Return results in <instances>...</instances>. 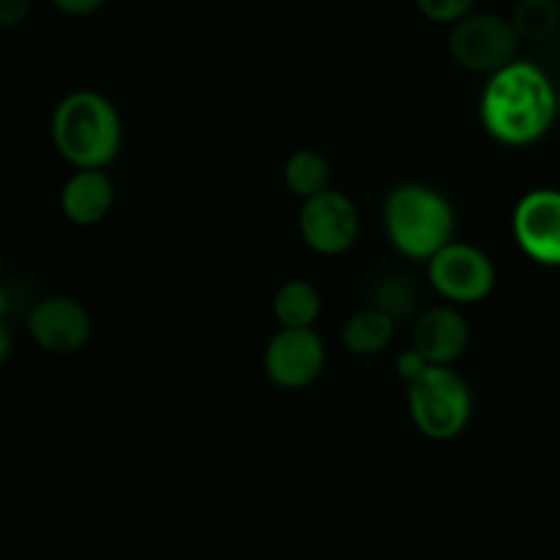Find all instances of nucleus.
<instances>
[{
	"instance_id": "f257e3e1",
	"label": "nucleus",
	"mask_w": 560,
	"mask_h": 560,
	"mask_svg": "<svg viewBox=\"0 0 560 560\" xmlns=\"http://www.w3.org/2000/svg\"><path fill=\"white\" fill-rule=\"evenodd\" d=\"M485 129L503 145H530L550 131L558 118V88L550 74L530 60L490 77L479 104Z\"/></svg>"
},
{
	"instance_id": "f03ea898",
	"label": "nucleus",
	"mask_w": 560,
	"mask_h": 560,
	"mask_svg": "<svg viewBox=\"0 0 560 560\" xmlns=\"http://www.w3.org/2000/svg\"><path fill=\"white\" fill-rule=\"evenodd\" d=\"M49 135L60 156L77 170H104L118 156L124 126L107 96L80 88L55 104Z\"/></svg>"
},
{
	"instance_id": "7ed1b4c3",
	"label": "nucleus",
	"mask_w": 560,
	"mask_h": 560,
	"mask_svg": "<svg viewBox=\"0 0 560 560\" xmlns=\"http://www.w3.org/2000/svg\"><path fill=\"white\" fill-rule=\"evenodd\" d=\"M383 228L394 249L430 262L454 241L457 213L443 191L427 184H399L383 200Z\"/></svg>"
},
{
	"instance_id": "20e7f679",
	"label": "nucleus",
	"mask_w": 560,
	"mask_h": 560,
	"mask_svg": "<svg viewBox=\"0 0 560 560\" xmlns=\"http://www.w3.org/2000/svg\"><path fill=\"white\" fill-rule=\"evenodd\" d=\"M408 408L427 438L452 441L468 427L474 394L454 366H430L408 386Z\"/></svg>"
},
{
	"instance_id": "39448f33",
	"label": "nucleus",
	"mask_w": 560,
	"mask_h": 560,
	"mask_svg": "<svg viewBox=\"0 0 560 560\" xmlns=\"http://www.w3.org/2000/svg\"><path fill=\"white\" fill-rule=\"evenodd\" d=\"M448 52L463 69L492 77L517 60L520 36L509 16L474 9L448 31Z\"/></svg>"
},
{
	"instance_id": "423d86ee",
	"label": "nucleus",
	"mask_w": 560,
	"mask_h": 560,
	"mask_svg": "<svg viewBox=\"0 0 560 560\" xmlns=\"http://www.w3.org/2000/svg\"><path fill=\"white\" fill-rule=\"evenodd\" d=\"M427 277L438 293L459 304L487 299L498 282L492 257L479 246L463 244V241H452L446 249L438 252L427 262Z\"/></svg>"
},
{
	"instance_id": "0eeeda50",
	"label": "nucleus",
	"mask_w": 560,
	"mask_h": 560,
	"mask_svg": "<svg viewBox=\"0 0 560 560\" xmlns=\"http://www.w3.org/2000/svg\"><path fill=\"white\" fill-rule=\"evenodd\" d=\"M359 208L345 191L326 189L304 200L299 213V230L306 246L320 255H342L359 238Z\"/></svg>"
},
{
	"instance_id": "6e6552de",
	"label": "nucleus",
	"mask_w": 560,
	"mask_h": 560,
	"mask_svg": "<svg viewBox=\"0 0 560 560\" xmlns=\"http://www.w3.org/2000/svg\"><path fill=\"white\" fill-rule=\"evenodd\" d=\"M268 377L282 388H304L326 366V345L315 328H279L262 355Z\"/></svg>"
},
{
	"instance_id": "1a4fd4ad",
	"label": "nucleus",
	"mask_w": 560,
	"mask_h": 560,
	"mask_svg": "<svg viewBox=\"0 0 560 560\" xmlns=\"http://www.w3.org/2000/svg\"><path fill=\"white\" fill-rule=\"evenodd\" d=\"M520 249L541 266H560V189H534L512 213Z\"/></svg>"
},
{
	"instance_id": "9d476101",
	"label": "nucleus",
	"mask_w": 560,
	"mask_h": 560,
	"mask_svg": "<svg viewBox=\"0 0 560 560\" xmlns=\"http://www.w3.org/2000/svg\"><path fill=\"white\" fill-rule=\"evenodd\" d=\"M91 312L71 295H47L27 312V331L38 348L55 355L77 353L91 339Z\"/></svg>"
},
{
	"instance_id": "9b49d317",
	"label": "nucleus",
	"mask_w": 560,
	"mask_h": 560,
	"mask_svg": "<svg viewBox=\"0 0 560 560\" xmlns=\"http://www.w3.org/2000/svg\"><path fill=\"white\" fill-rule=\"evenodd\" d=\"M470 342V326L463 312L452 306L424 310L413 323V350L432 366H452Z\"/></svg>"
},
{
	"instance_id": "f8f14e48",
	"label": "nucleus",
	"mask_w": 560,
	"mask_h": 560,
	"mask_svg": "<svg viewBox=\"0 0 560 560\" xmlns=\"http://www.w3.org/2000/svg\"><path fill=\"white\" fill-rule=\"evenodd\" d=\"M115 202V186L104 170H74L60 189V208L74 224H98Z\"/></svg>"
},
{
	"instance_id": "ddd939ff",
	"label": "nucleus",
	"mask_w": 560,
	"mask_h": 560,
	"mask_svg": "<svg viewBox=\"0 0 560 560\" xmlns=\"http://www.w3.org/2000/svg\"><path fill=\"white\" fill-rule=\"evenodd\" d=\"M366 301H370V310L383 312L386 317H392L394 323H408L410 317L419 312V288L410 277L405 273H383V277L372 279L370 288H366Z\"/></svg>"
},
{
	"instance_id": "4468645a",
	"label": "nucleus",
	"mask_w": 560,
	"mask_h": 560,
	"mask_svg": "<svg viewBox=\"0 0 560 560\" xmlns=\"http://www.w3.org/2000/svg\"><path fill=\"white\" fill-rule=\"evenodd\" d=\"M394 331H397V323L392 317L364 306L345 320L342 342L355 355H377L388 348Z\"/></svg>"
},
{
	"instance_id": "2eb2a0df",
	"label": "nucleus",
	"mask_w": 560,
	"mask_h": 560,
	"mask_svg": "<svg viewBox=\"0 0 560 560\" xmlns=\"http://www.w3.org/2000/svg\"><path fill=\"white\" fill-rule=\"evenodd\" d=\"M320 310L323 295L310 279H290L273 295V315L282 328H312Z\"/></svg>"
},
{
	"instance_id": "dca6fc26",
	"label": "nucleus",
	"mask_w": 560,
	"mask_h": 560,
	"mask_svg": "<svg viewBox=\"0 0 560 560\" xmlns=\"http://www.w3.org/2000/svg\"><path fill=\"white\" fill-rule=\"evenodd\" d=\"M328 180H331V164L323 153L312 151V148H301L284 162V184L301 200H310V197L331 189Z\"/></svg>"
},
{
	"instance_id": "f3484780",
	"label": "nucleus",
	"mask_w": 560,
	"mask_h": 560,
	"mask_svg": "<svg viewBox=\"0 0 560 560\" xmlns=\"http://www.w3.org/2000/svg\"><path fill=\"white\" fill-rule=\"evenodd\" d=\"M509 20L520 42H550L560 27V3L558 0H520L514 3Z\"/></svg>"
},
{
	"instance_id": "a211bd4d",
	"label": "nucleus",
	"mask_w": 560,
	"mask_h": 560,
	"mask_svg": "<svg viewBox=\"0 0 560 560\" xmlns=\"http://www.w3.org/2000/svg\"><path fill=\"white\" fill-rule=\"evenodd\" d=\"M419 11L427 20L454 25V22H459L465 14L474 11V3L470 0H419Z\"/></svg>"
},
{
	"instance_id": "6ab92c4d",
	"label": "nucleus",
	"mask_w": 560,
	"mask_h": 560,
	"mask_svg": "<svg viewBox=\"0 0 560 560\" xmlns=\"http://www.w3.org/2000/svg\"><path fill=\"white\" fill-rule=\"evenodd\" d=\"M430 361L424 359V355L419 353V350H413V348H408V350H402V353L397 355V372H399V377H402L405 383H413V381H419L421 375H424L427 370H430Z\"/></svg>"
},
{
	"instance_id": "aec40b11",
	"label": "nucleus",
	"mask_w": 560,
	"mask_h": 560,
	"mask_svg": "<svg viewBox=\"0 0 560 560\" xmlns=\"http://www.w3.org/2000/svg\"><path fill=\"white\" fill-rule=\"evenodd\" d=\"M31 11H33L31 0H0V27L22 25Z\"/></svg>"
},
{
	"instance_id": "412c9836",
	"label": "nucleus",
	"mask_w": 560,
	"mask_h": 560,
	"mask_svg": "<svg viewBox=\"0 0 560 560\" xmlns=\"http://www.w3.org/2000/svg\"><path fill=\"white\" fill-rule=\"evenodd\" d=\"M102 0H55V9L63 11V14H93V11L102 9Z\"/></svg>"
},
{
	"instance_id": "4be33fe9",
	"label": "nucleus",
	"mask_w": 560,
	"mask_h": 560,
	"mask_svg": "<svg viewBox=\"0 0 560 560\" xmlns=\"http://www.w3.org/2000/svg\"><path fill=\"white\" fill-rule=\"evenodd\" d=\"M11 355V331L3 320H0V364Z\"/></svg>"
},
{
	"instance_id": "5701e85b",
	"label": "nucleus",
	"mask_w": 560,
	"mask_h": 560,
	"mask_svg": "<svg viewBox=\"0 0 560 560\" xmlns=\"http://www.w3.org/2000/svg\"><path fill=\"white\" fill-rule=\"evenodd\" d=\"M5 310H9V293H5L3 284H0V320L5 317Z\"/></svg>"
},
{
	"instance_id": "b1692460",
	"label": "nucleus",
	"mask_w": 560,
	"mask_h": 560,
	"mask_svg": "<svg viewBox=\"0 0 560 560\" xmlns=\"http://www.w3.org/2000/svg\"><path fill=\"white\" fill-rule=\"evenodd\" d=\"M558 118H560V88H558Z\"/></svg>"
}]
</instances>
